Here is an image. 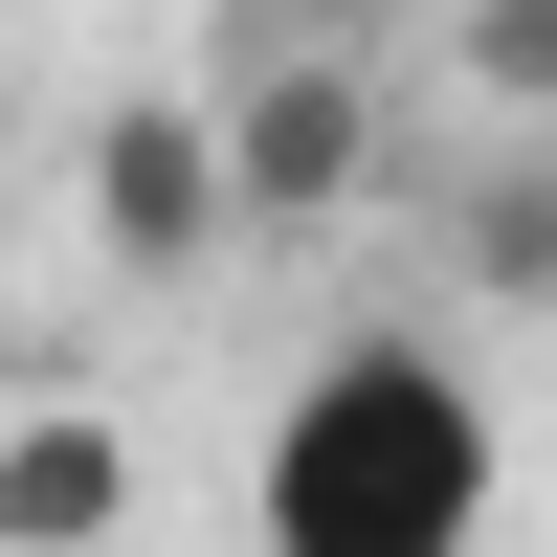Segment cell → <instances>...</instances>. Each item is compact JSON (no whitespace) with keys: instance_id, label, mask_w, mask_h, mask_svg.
Listing matches in <instances>:
<instances>
[{"instance_id":"6da1fadb","label":"cell","mask_w":557,"mask_h":557,"mask_svg":"<svg viewBox=\"0 0 557 557\" xmlns=\"http://www.w3.org/2000/svg\"><path fill=\"white\" fill-rule=\"evenodd\" d=\"M513 446H491V380L446 335H335L246 446V535L268 557H469Z\"/></svg>"},{"instance_id":"7a4b0ae2","label":"cell","mask_w":557,"mask_h":557,"mask_svg":"<svg viewBox=\"0 0 557 557\" xmlns=\"http://www.w3.org/2000/svg\"><path fill=\"white\" fill-rule=\"evenodd\" d=\"M223 178H246V246L380 201V67L357 45H246L223 67Z\"/></svg>"},{"instance_id":"3957f363","label":"cell","mask_w":557,"mask_h":557,"mask_svg":"<svg viewBox=\"0 0 557 557\" xmlns=\"http://www.w3.org/2000/svg\"><path fill=\"white\" fill-rule=\"evenodd\" d=\"M89 246H112V268H223V246H246L223 89H112V112H89Z\"/></svg>"},{"instance_id":"277c9868","label":"cell","mask_w":557,"mask_h":557,"mask_svg":"<svg viewBox=\"0 0 557 557\" xmlns=\"http://www.w3.org/2000/svg\"><path fill=\"white\" fill-rule=\"evenodd\" d=\"M134 535V424L112 401H23L0 424V557H112Z\"/></svg>"},{"instance_id":"5b68a950","label":"cell","mask_w":557,"mask_h":557,"mask_svg":"<svg viewBox=\"0 0 557 557\" xmlns=\"http://www.w3.org/2000/svg\"><path fill=\"white\" fill-rule=\"evenodd\" d=\"M446 268H469V312H557V157L469 178V201H446Z\"/></svg>"},{"instance_id":"8992f818","label":"cell","mask_w":557,"mask_h":557,"mask_svg":"<svg viewBox=\"0 0 557 557\" xmlns=\"http://www.w3.org/2000/svg\"><path fill=\"white\" fill-rule=\"evenodd\" d=\"M446 67H469L491 112H535V134H557V0H469V23H446Z\"/></svg>"},{"instance_id":"52a82bcc","label":"cell","mask_w":557,"mask_h":557,"mask_svg":"<svg viewBox=\"0 0 557 557\" xmlns=\"http://www.w3.org/2000/svg\"><path fill=\"white\" fill-rule=\"evenodd\" d=\"M380 23V0H223V67H246V45H357Z\"/></svg>"},{"instance_id":"ba28073f","label":"cell","mask_w":557,"mask_h":557,"mask_svg":"<svg viewBox=\"0 0 557 557\" xmlns=\"http://www.w3.org/2000/svg\"><path fill=\"white\" fill-rule=\"evenodd\" d=\"M446 23H469V0H446Z\"/></svg>"}]
</instances>
